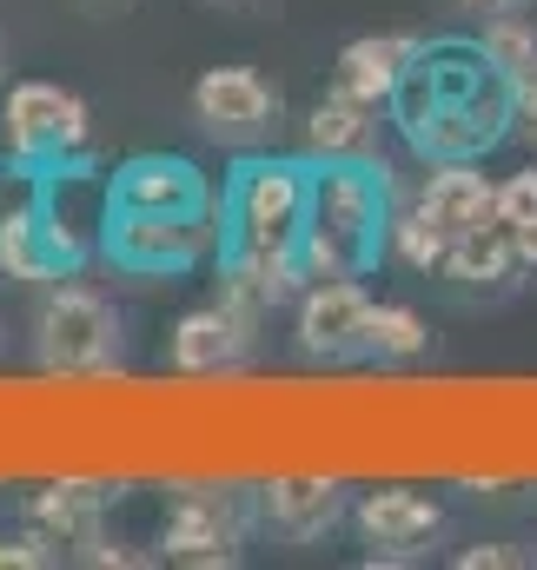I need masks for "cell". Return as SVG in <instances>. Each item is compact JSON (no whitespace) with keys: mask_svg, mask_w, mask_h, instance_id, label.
I'll return each mask as SVG.
<instances>
[{"mask_svg":"<svg viewBox=\"0 0 537 570\" xmlns=\"http://www.w3.org/2000/svg\"><path fill=\"white\" fill-rule=\"evenodd\" d=\"M305 206H312V153H246L219 186V298L266 318L305 292Z\"/></svg>","mask_w":537,"mask_h":570,"instance_id":"1","label":"cell"},{"mask_svg":"<svg viewBox=\"0 0 537 570\" xmlns=\"http://www.w3.org/2000/svg\"><path fill=\"white\" fill-rule=\"evenodd\" d=\"M385 114L424 166L485 159L491 146H505L518 134V80H505L478 40H458V33L418 40Z\"/></svg>","mask_w":537,"mask_h":570,"instance_id":"2","label":"cell"},{"mask_svg":"<svg viewBox=\"0 0 537 570\" xmlns=\"http://www.w3.org/2000/svg\"><path fill=\"white\" fill-rule=\"evenodd\" d=\"M399 213L392 166L379 153L365 159H312V206H305V285L312 279H365L385 259Z\"/></svg>","mask_w":537,"mask_h":570,"instance_id":"3","label":"cell"},{"mask_svg":"<svg viewBox=\"0 0 537 570\" xmlns=\"http://www.w3.org/2000/svg\"><path fill=\"white\" fill-rule=\"evenodd\" d=\"M120 312L80 279H53L33 318V358L47 379H107L120 365Z\"/></svg>","mask_w":537,"mask_h":570,"instance_id":"4","label":"cell"},{"mask_svg":"<svg viewBox=\"0 0 537 570\" xmlns=\"http://www.w3.org/2000/svg\"><path fill=\"white\" fill-rule=\"evenodd\" d=\"M219 253V213H146L107 206L100 219V259L134 279H179Z\"/></svg>","mask_w":537,"mask_h":570,"instance_id":"5","label":"cell"},{"mask_svg":"<svg viewBox=\"0 0 537 570\" xmlns=\"http://www.w3.org/2000/svg\"><path fill=\"white\" fill-rule=\"evenodd\" d=\"M0 134H7V153H13V173H33V166L87 153L94 114L60 80H13L7 100H0Z\"/></svg>","mask_w":537,"mask_h":570,"instance_id":"6","label":"cell"},{"mask_svg":"<svg viewBox=\"0 0 537 570\" xmlns=\"http://www.w3.org/2000/svg\"><path fill=\"white\" fill-rule=\"evenodd\" d=\"M193 107V127L213 146H240L253 153L260 140H272L279 127V87H272L260 67H206L186 94Z\"/></svg>","mask_w":537,"mask_h":570,"instance_id":"7","label":"cell"},{"mask_svg":"<svg viewBox=\"0 0 537 570\" xmlns=\"http://www.w3.org/2000/svg\"><path fill=\"white\" fill-rule=\"evenodd\" d=\"M372 305L359 279H312L299 292V352L319 365L372 358Z\"/></svg>","mask_w":537,"mask_h":570,"instance_id":"8","label":"cell"},{"mask_svg":"<svg viewBox=\"0 0 537 570\" xmlns=\"http://www.w3.org/2000/svg\"><path fill=\"white\" fill-rule=\"evenodd\" d=\"M253 338H260V312L233 305V298H213V305H193L173 338H166V358L179 379H226L253 358Z\"/></svg>","mask_w":537,"mask_h":570,"instance_id":"9","label":"cell"},{"mask_svg":"<svg viewBox=\"0 0 537 570\" xmlns=\"http://www.w3.org/2000/svg\"><path fill=\"white\" fill-rule=\"evenodd\" d=\"M107 206H146V213H219L213 179L186 153H134L107 173Z\"/></svg>","mask_w":537,"mask_h":570,"instance_id":"10","label":"cell"},{"mask_svg":"<svg viewBox=\"0 0 537 570\" xmlns=\"http://www.w3.org/2000/svg\"><path fill=\"white\" fill-rule=\"evenodd\" d=\"M240 544H246V511L226 491H186L159 524V558L173 564H233Z\"/></svg>","mask_w":537,"mask_h":570,"instance_id":"11","label":"cell"},{"mask_svg":"<svg viewBox=\"0 0 537 570\" xmlns=\"http://www.w3.org/2000/svg\"><path fill=\"white\" fill-rule=\"evenodd\" d=\"M352 524H359V538L372 544V558L399 564V558H411L418 544H431V538H438L445 511H438V504H431L424 491H404V484H379V491H365V498L352 504Z\"/></svg>","mask_w":537,"mask_h":570,"instance_id":"12","label":"cell"},{"mask_svg":"<svg viewBox=\"0 0 537 570\" xmlns=\"http://www.w3.org/2000/svg\"><path fill=\"white\" fill-rule=\"evenodd\" d=\"M260 518L279 538L312 544L345 518V484L339 478H272V484H260Z\"/></svg>","mask_w":537,"mask_h":570,"instance_id":"13","label":"cell"},{"mask_svg":"<svg viewBox=\"0 0 537 570\" xmlns=\"http://www.w3.org/2000/svg\"><path fill=\"white\" fill-rule=\"evenodd\" d=\"M100 518H107V491L100 484H80V478H60L47 491H33L27 504V524L47 538V544H67L80 558H94L107 538H100Z\"/></svg>","mask_w":537,"mask_h":570,"instance_id":"14","label":"cell"},{"mask_svg":"<svg viewBox=\"0 0 537 570\" xmlns=\"http://www.w3.org/2000/svg\"><path fill=\"white\" fill-rule=\"evenodd\" d=\"M411 53H418V33H359V40L339 47L332 87L352 94V100H365V107H385Z\"/></svg>","mask_w":537,"mask_h":570,"instance_id":"15","label":"cell"},{"mask_svg":"<svg viewBox=\"0 0 537 570\" xmlns=\"http://www.w3.org/2000/svg\"><path fill=\"white\" fill-rule=\"evenodd\" d=\"M418 206L445 226V233H465V226H485L498 219V186L478 173V159H438L418 186Z\"/></svg>","mask_w":537,"mask_h":570,"instance_id":"16","label":"cell"},{"mask_svg":"<svg viewBox=\"0 0 537 570\" xmlns=\"http://www.w3.org/2000/svg\"><path fill=\"white\" fill-rule=\"evenodd\" d=\"M299 140H305L312 159H365V153H379V107H365V100L332 87L299 120Z\"/></svg>","mask_w":537,"mask_h":570,"instance_id":"17","label":"cell"},{"mask_svg":"<svg viewBox=\"0 0 537 570\" xmlns=\"http://www.w3.org/2000/svg\"><path fill=\"white\" fill-rule=\"evenodd\" d=\"M445 273H451L458 285H471V292H498V285L518 273L511 226H505V219H485V226H465V233H451Z\"/></svg>","mask_w":537,"mask_h":570,"instance_id":"18","label":"cell"},{"mask_svg":"<svg viewBox=\"0 0 537 570\" xmlns=\"http://www.w3.org/2000/svg\"><path fill=\"white\" fill-rule=\"evenodd\" d=\"M0 279H20V285H53L60 279V266H53V253H47L40 219H33L27 199L0 213Z\"/></svg>","mask_w":537,"mask_h":570,"instance_id":"19","label":"cell"},{"mask_svg":"<svg viewBox=\"0 0 537 570\" xmlns=\"http://www.w3.org/2000/svg\"><path fill=\"white\" fill-rule=\"evenodd\" d=\"M385 253L399 259V266H411V273H445V253H451V233L411 199V206H399L392 213V239H385Z\"/></svg>","mask_w":537,"mask_h":570,"instance_id":"20","label":"cell"},{"mask_svg":"<svg viewBox=\"0 0 537 570\" xmlns=\"http://www.w3.org/2000/svg\"><path fill=\"white\" fill-rule=\"evenodd\" d=\"M478 47H485V53H491V67H498L505 80H518V87L537 73V27L525 20V13H511V7H505V13H485Z\"/></svg>","mask_w":537,"mask_h":570,"instance_id":"21","label":"cell"},{"mask_svg":"<svg viewBox=\"0 0 537 570\" xmlns=\"http://www.w3.org/2000/svg\"><path fill=\"white\" fill-rule=\"evenodd\" d=\"M431 345V325L411 305H372V352L379 358H418Z\"/></svg>","mask_w":537,"mask_h":570,"instance_id":"22","label":"cell"},{"mask_svg":"<svg viewBox=\"0 0 537 570\" xmlns=\"http://www.w3.org/2000/svg\"><path fill=\"white\" fill-rule=\"evenodd\" d=\"M531 213H537V166H518V173L498 186V219L518 226V219H531Z\"/></svg>","mask_w":537,"mask_h":570,"instance_id":"23","label":"cell"},{"mask_svg":"<svg viewBox=\"0 0 537 570\" xmlns=\"http://www.w3.org/2000/svg\"><path fill=\"white\" fill-rule=\"evenodd\" d=\"M53 558H60V551H47L40 531H27V538H0V570H47Z\"/></svg>","mask_w":537,"mask_h":570,"instance_id":"24","label":"cell"},{"mask_svg":"<svg viewBox=\"0 0 537 570\" xmlns=\"http://www.w3.org/2000/svg\"><path fill=\"white\" fill-rule=\"evenodd\" d=\"M525 551H505V544H478V551H458V570H518Z\"/></svg>","mask_w":537,"mask_h":570,"instance_id":"25","label":"cell"},{"mask_svg":"<svg viewBox=\"0 0 537 570\" xmlns=\"http://www.w3.org/2000/svg\"><path fill=\"white\" fill-rule=\"evenodd\" d=\"M511 246H518V266H531V273H537V213L511 226Z\"/></svg>","mask_w":537,"mask_h":570,"instance_id":"26","label":"cell"},{"mask_svg":"<svg viewBox=\"0 0 537 570\" xmlns=\"http://www.w3.org/2000/svg\"><path fill=\"white\" fill-rule=\"evenodd\" d=\"M458 13H505V7H518V0H451Z\"/></svg>","mask_w":537,"mask_h":570,"instance_id":"27","label":"cell"},{"mask_svg":"<svg viewBox=\"0 0 537 570\" xmlns=\"http://www.w3.org/2000/svg\"><path fill=\"white\" fill-rule=\"evenodd\" d=\"M518 127L531 134V146H537V100H518Z\"/></svg>","mask_w":537,"mask_h":570,"instance_id":"28","label":"cell"},{"mask_svg":"<svg viewBox=\"0 0 537 570\" xmlns=\"http://www.w3.org/2000/svg\"><path fill=\"white\" fill-rule=\"evenodd\" d=\"M518 100H537V73L525 80V87H518Z\"/></svg>","mask_w":537,"mask_h":570,"instance_id":"29","label":"cell"},{"mask_svg":"<svg viewBox=\"0 0 537 570\" xmlns=\"http://www.w3.org/2000/svg\"><path fill=\"white\" fill-rule=\"evenodd\" d=\"M0 80H7V33H0Z\"/></svg>","mask_w":537,"mask_h":570,"instance_id":"30","label":"cell"},{"mask_svg":"<svg viewBox=\"0 0 537 570\" xmlns=\"http://www.w3.org/2000/svg\"><path fill=\"white\" fill-rule=\"evenodd\" d=\"M87 7H114V0H87Z\"/></svg>","mask_w":537,"mask_h":570,"instance_id":"31","label":"cell"}]
</instances>
